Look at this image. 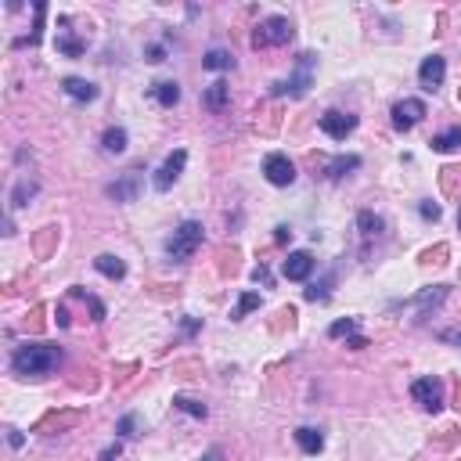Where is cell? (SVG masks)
I'll list each match as a JSON object with an SVG mask.
<instances>
[{
	"instance_id": "cell-27",
	"label": "cell",
	"mask_w": 461,
	"mask_h": 461,
	"mask_svg": "<svg viewBox=\"0 0 461 461\" xmlns=\"http://www.w3.org/2000/svg\"><path fill=\"white\" fill-rule=\"evenodd\" d=\"M328 335H331V339H343V335L350 339V335H357V318H343V321H335V325L328 328Z\"/></svg>"
},
{
	"instance_id": "cell-12",
	"label": "cell",
	"mask_w": 461,
	"mask_h": 461,
	"mask_svg": "<svg viewBox=\"0 0 461 461\" xmlns=\"http://www.w3.org/2000/svg\"><path fill=\"white\" fill-rule=\"evenodd\" d=\"M61 91H65L72 101H94L97 97V87L91 79H79V76H69V79H61Z\"/></svg>"
},
{
	"instance_id": "cell-32",
	"label": "cell",
	"mask_w": 461,
	"mask_h": 461,
	"mask_svg": "<svg viewBox=\"0 0 461 461\" xmlns=\"http://www.w3.org/2000/svg\"><path fill=\"white\" fill-rule=\"evenodd\" d=\"M148 61H166V47L162 44H152L148 47Z\"/></svg>"
},
{
	"instance_id": "cell-37",
	"label": "cell",
	"mask_w": 461,
	"mask_h": 461,
	"mask_svg": "<svg viewBox=\"0 0 461 461\" xmlns=\"http://www.w3.org/2000/svg\"><path fill=\"white\" fill-rule=\"evenodd\" d=\"M8 439H11V447H22V432L18 429H8Z\"/></svg>"
},
{
	"instance_id": "cell-38",
	"label": "cell",
	"mask_w": 461,
	"mask_h": 461,
	"mask_svg": "<svg viewBox=\"0 0 461 461\" xmlns=\"http://www.w3.org/2000/svg\"><path fill=\"white\" fill-rule=\"evenodd\" d=\"M58 325H61V328L69 325V310H65V306H58Z\"/></svg>"
},
{
	"instance_id": "cell-29",
	"label": "cell",
	"mask_w": 461,
	"mask_h": 461,
	"mask_svg": "<svg viewBox=\"0 0 461 461\" xmlns=\"http://www.w3.org/2000/svg\"><path fill=\"white\" fill-rule=\"evenodd\" d=\"M72 296H79V299H87V303H91V310H94V321H104V303H101V299L87 296L83 288H72Z\"/></svg>"
},
{
	"instance_id": "cell-19",
	"label": "cell",
	"mask_w": 461,
	"mask_h": 461,
	"mask_svg": "<svg viewBox=\"0 0 461 461\" xmlns=\"http://www.w3.org/2000/svg\"><path fill=\"white\" fill-rule=\"evenodd\" d=\"M101 148L109 155H123V152H127V130H123V127H109L104 137H101Z\"/></svg>"
},
{
	"instance_id": "cell-10",
	"label": "cell",
	"mask_w": 461,
	"mask_h": 461,
	"mask_svg": "<svg viewBox=\"0 0 461 461\" xmlns=\"http://www.w3.org/2000/svg\"><path fill=\"white\" fill-rule=\"evenodd\" d=\"M310 65H313V54H303L299 58V72L281 79V83H274V94H296V97L306 94V87H310Z\"/></svg>"
},
{
	"instance_id": "cell-26",
	"label": "cell",
	"mask_w": 461,
	"mask_h": 461,
	"mask_svg": "<svg viewBox=\"0 0 461 461\" xmlns=\"http://www.w3.org/2000/svg\"><path fill=\"white\" fill-rule=\"evenodd\" d=\"M256 306H260V296H256V292H245V296L238 299V306H235V313H230V318H235V321H242L245 313H253Z\"/></svg>"
},
{
	"instance_id": "cell-22",
	"label": "cell",
	"mask_w": 461,
	"mask_h": 461,
	"mask_svg": "<svg viewBox=\"0 0 461 461\" xmlns=\"http://www.w3.org/2000/svg\"><path fill=\"white\" fill-rule=\"evenodd\" d=\"M357 166H361L357 155H339V159H331V162H328V177H331V180H339V177H346L350 170H357Z\"/></svg>"
},
{
	"instance_id": "cell-28",
	"label": "cell",
	"mask_w": 461,
	"mask_h": 461,
	"mask_svg": "<svg viewBox=\"0 0 461 461\" xmlns=\"http://www.w3.org/2000/svg\"><path fill=\"white\" fill-rule=\"evenodd\" d=\"M177 411H184V414H192V418H205V404H198V400H192V396H177Z\"/></svg>"
},
{
	"instance_id": "cell-25",
	"label": "cell",
	"mask_w": 461,
	"mask_h": 461,
	"mask_svg": "<svg viewBox=\"0 0 461 461\" xmlns=\"http://www.w3.org/2000/svg\"><path fill=\"white\" fill-rule=\"evenodd\" d=\"M331 281H335V274H328L325 281H313V285L303 292V296H306L310 303H321V299H328V288H331Z\"/></svg>"
},
{
	"instance_id": "cell-3",
	"label": "cell",
	"mask_w": 461,
	"mask_h": 461,
	"mask_svg": "<svg viewBox=\"0 0 461 461\" xmlns=\"http://www.w3.org/2000/svg\"><path fill=\"white\" fill-rule=\"evenodd\" d=\"M288 40H292V22L285 15H270L256 26L253 47H278V44H288Z\"/></svg>"
},
{
	"instance_id": "cell-1",
	"label": "cell",
	"mask_w": 461,
	"mask_h": 461,
	"mask_svg": "<svg viewBox=\"0 0 461 461\" xmlns=\"http://www.w3.org/2000/svg\"><path fill=\"white\" fill-rule=\"evenodd\" d=\"M61 350L54 343H26L11 353V368L15 375H47L51 368H58Z\"/></svg>"
},
{
	"instance_id": "cell-16",
	"label": "cell",
	"mask_w": 461,
	"mask_h": 461,
	"mask_svg": "<svg viewBox=\"0 0 461 461\" xmlns=\"http://www.w3.org/2000/svg\"><path fill=\"white\" fill-rule=\"evenodd\" d=\"M227 97H230V87L224 79H217V83H209V91H205V109L209 112H224V104H227Z\"/></svg>"
},
{
	"instance_id": "cell-41",
	"label": "cell",
	"mask_w": 461,
	"mask_h": 461,
	"mask_svg": "<svg viewBox=\"0 0 461 461\" xmlns=\"http://www.w3.org/2000/svg\"><path fill=\"white\" fill-rule=\"evenodd\" d=\"M458 227H461V209H458Z\"/></svg>"
},
{
	"instance_id": "cell-40",
	"label": "cell",
	"mask_w": 461,
	"mask_h": 461,
	"mask_svg": "<svg viewBox=\"0 0 461 461\" xmlns=\"http://www.w3.org/2000/svg\"><path fill=\"white\" fill-rule=\"evenodd\" d=\"M444 339H454V343H461V331H458V335H444Z\"/></svg>"
},
{
	"instance_id": "cell-2",
	"label": "cell",
	"mask_w": 461,
	"mask_h": 461,
	"mask_svg": "<svg viewBox=\"0 0 461 461\" xmlns=\"http://www.w3.org/2000/svg\"><path fill=\"white\" fill-rule=\"evenodd\" d=\"M202 245V224L198 220H184L177 230H173V238L166 242V256L184 263V260H192L195 256V249Z\"/></svg>"
},
{
	"instance_id": "cell-20",
	"label": "cell",
	"mask_w": 461,
	"mask_h": 461,
	"mask_svg": "<svg viewBox=\"0 0 461 461\" xmlns=\"http://www.w3.org/2000/svg\"><path fill=\"white\" fill-rule=\"evenodd\" d=\"M429 144H432V152H444V155H447V152H458V148H461V127H451V130H444V134H436Z\"/></svg>"
},
{
	"instance_id": "cell-11",
	"label": "cell",
	"mask_w": 461,
	"mask_h": 461,
	"mask_svg": "<svg viewBox=\"0 0 461 461\" xmlns=\"http://www.w3.org/2000/svg\"><path fill=\"white\" fill-rule=\"evenodd\" d=\"M313 270V256L306 253V249H296V253H288V260L281 263V274L288 281H306Z\"/></svg>"
},
{
	"instance_id": "cell-23",
	"label": "cell",
	"mask_w": 461,
	"mask_h": 461,
	"mask_svg": "<svg viewBox=\"0 0 461 461\" xmlns=\"http://www.w3.org/2000/svg\"><path fill=\"white\" fill-rule=\"evenodd\" d=\"M357 224H361V238H364V242H371V238H379V235H382V217L368 213V209L357 217Z\"/></svg>"
},
{
	"instance_id": "cell-14",
	"label": "cell",
	"mask_w": 461,
	"mask_h": 461,
	"mask_svg": "<svg viewBox=\"0 0 461 461\" xmlns=\"http://www.w3.org/2000/svg\"><path fill=\"white\" fill-rule=\"evenodd\" d=\"M296 444H299L303 454H318V451L325 447V436H321V429L303 425V429H296Z\"/></svg>"
},
{
	"instance_id": "cell-24",
	"label": "cell",
	"mask_w": 461,
	"mask_h": 461,
	"mask_svg": "<svg viewBox=\"0 0 461 461\" xmlns=\"http://www.w3.org/2000/svg\"><path fill=\"white\" fill-rule=\"evenodd\" d=\"M36 192H40L36 180H18L15 192H11V205H29V198H33Z\"/></svg>"
},
{
	"instance_id": "cell-30",
	"label": "cell",
	"mask_w": 461,
	"mask_h": 461,
	"mask_svg": "<svg viewBox=\"0 0 461 461\" xmlns=\"http://www.w3.org/2000/svg\"><path fill=\"white\" fill-rule=\"evenodd\" d=\"M418 213H422L425 220H439V205H432V202H422V205H418Z\"/></svg>"
},
{
	"instance_id": "cell-8",
	"label": "cell",
	"mask_w": 461,
	"mask_h": 461,
	"mask_svg": "<svg viewBox=\"0 0 461 461\" xmlns=\"http://www.w3.org/2000/svg\"><path fill=\"white\" fill-rule=\"evenodd\" d=\"M411 396L418 404H422L425 411H439L444 407V386H439V379H418L414 386H411Z\"/></svg>"
},
{
	"instance_id": "cell-13",
	"label": "cell",
	"mask_w": 461,
	"mask_h": 461,
	"mask_svg": "<svg viewBox=\"0 0 461 461\" xmlns=\"http://www.w3.org/2000/svg\"><path fill=\"white\" fill-rule=\"evenodd\" d=\"M94 267H97V274L112 278V281H123V278H127V263H123L119 256H112V253L97 256V260H94Z\"/></svg>"
},
{
	"instance_id": "cell-31",
	"label": "cell",
	"mask_w": 461,
	"mask_h": 461,
	"mask_svg": "<svg viewBox=\"0 0 461 461\" xmlns=\"http://www.w3.org/2000/svg\"><path fill=\"white\" fill-rule=\"evenodd\" d=\"M134 425H137V418H134V414H127V418L119 422V436H134Z\"/></svg>"
},
{
	"instance_id": "cell-5",
	"label": "cell",
	"mask_w": 461,
	"mask_h": 461,
	"mask_svg": "<svg viewBox=\"0 0 461 461\" xmlns=\"http://www.w3.org/2000/svg\"><path fill=\"white\" fill-rule=\"evenodd\" d=\"M184 166H187V152L184 148H177V152H170L166 155V162L155 170V177H152V184H155V192H170V187L177 184V177L184 173Z\"/></svg>"
},
{
	"instance_id": "cell-18",
	"label": "cell",
	"mask_w": 461,
	"mask_h": 461,
	"mask_svg": "<svg viewBox=\"0 0 461 461\" xmlns=\"http://www.w3.org/2000/svg\"><path fill=\"white\" fill-rule=\"evenodd\" d=\"M152 94H155V101L162 104V109H173V104L180 101V87L173 79H159L155 87H152Z\"/></svg>"
},
{
	"instance_id": "cell-9",
	"label": "cell",
	"mask_w": 461,
	"mask_h": 461,
	"mask_svg": "<svg viewBox=\"0 0 461 461\" xmlns=\"http://www.w3.org/2000/svg\"><path fill=\"white\" fill-rule=\"evenodd\" d=\"M444 76H447V61L439 54H429L422 58V65H418V83H422L425 91H439L444 87Z\"/></svg>"
},
{
	"instance_id": "cell-39",
	"label": "cell",
	"mask_w": 461,
	"mask_h": 461,
	"mask_svg": "<svg viewBox=\"0 0 461 461\" xmlns=\"http://www.w3.org/2000/svg\"><path fill=\"white\" fill-rule=\"evenodd\" d=\"M202 461H224V454H220V451H209V454H205Z\"/></svg>"
},
{
	"instance_id": "cell-15",
	"label": "cell",
	"mask_w": 461,
	"mask_h": 461,
	"mask_svg": "<svg viewBox=\"0 0 461 461\" xmlns=\"http://www.w3.org/2000/svg\"><path fill=\"white\" fill-rule=\"evenodd\" d=\"M137 173L141 170H130L127 180L109 184V198H116V202H134V195H137Z\"/></svg>"
},
{
	"instance_id": "cell-34",
	"label": "cell",
	"mask_w": 461,
	"mask_h": 461,
	"mask_svg": "<svg viewBox=\"0 0 461 461\" xmlns=\"http://www.w3.org/2000/svg\"><path fill=\"white\" fill-rule=\"evenodd\" d=\"M119 458V444H112V447H104V454H101V461H116Z\"/></svg>"
},
{
	"instance_id": "cell-33",
	"label": "cell",
	"mask_w": 461,
	"mask_h": 461,
	"mask_svg": "<svg viewBox=\"0 0 461 461\" xmlns=\"http://www.w3.org/2000/svg\"><path fill=\"white\" fill-rule=\"evenodd\" d=\"M253 281H256V285H260V281L270 285V270H267V267H256V270H253Z\"/></svg>"
},
{
	"instance_id": "cell-7",
	"label": "cell",
	"mask_w": 461,
	"mask_h": 461,
	"mask_svg": "<svg viewBox=\"0 0 461 461\" xmlns=\"http://www.w3.org/2000/svg\"><path fill=\"white\" fill-rule=\"evenodd\" d=\"M318 127L331 137V141H346V134H353L357 130V116H350V112H339V109H328L325 116H321V123Z\"/></svg>"
},
{
	"instance_id": "cell-6",
	"label": "cell",
	"mask_w": 461,
	"mask_h": 461,
	"mask_svg": "<svg viewBox=\"0 0 461 461\" xmlns=\"http://www.w3.org/2000/svg\"><path fill=\"white\" fill-rule=\"evenodd\" d=\"M263 173H267V180L274 184V187H288L292 180H296V166H292L288 155L270 152V155L263 159Z\"/></svg>"
},
{
	"instance_id": "cell-4",
	"label": "cell",
	"mask_w": 461,
	"mask_h": 461,
	"mask_svg": "<svg viewBox=\"0 0 461 461\" xmlns=\"http://www.w3.org/2000/svg\"><path fill=\"white\" fill-rule=\"evenodd\" d=\"M422 119H425V101H418V97H404V101H396V104H393V127L400 130V134L414 130Z\"/></svg>"
},
{
	"instance_id": "cell-17",
	"label": "cell",
	"mask_w": 461,
	"mask_h": 461,
	"mask_svg": "<svg viewBox=\"0 0 461 461\" xmlns=\"http://www.w3.org/2000/svg\"><path fill=\"white\" fill-rule=\"evenodd\" d=\"M202 69H209V72H227V69H235V58H230V51H224V47H213V51L202 58Z\"/></svg>"
},
{
	"instance_id": "cell-36",
	"label": "cell",
	"mask_w": 461,
	"mask_h": 461,
	"mask_svg": "<svg viewBox=\"0 0 461 461\" xmlns=\"http://www.w3.org/2000/svg\"><path fill=\"white\" fill-rule=\"evenodd\" d=\"M350 346H353V350H364L368 339H364V335H350Z\"/></svg>"
},
{
	"instance_id": "cell-35",
	"label": "cell",
	"mask_w": 461,
	"mask_h": 461,
	"mask_svg": "<svg viewBox=\"0 0 461 461\" xmlns=\"http://www.w3.org/2000/svg\"><path fill=\"white\" fill-rule=\"evenodd\" d=\"M288 238H292L288 227H274V242H288Z\"/></svg>"
},
{
	"instance_id": "cell-21",
	"label": "cell",
	"mask_w": 461,
	"mask_h": 461,
	"mask_svg": "<svg viewBox=\"0 0 461 461\" xmlns=\"http://www.w3.org/2000/svg\"><path fill=\"white\" fill-rule=\"evenodd\" d=\"M58 51L65 54V58H79L83 54V44L65 29V22H61V29H58Z\"/></svg>"
}]
</instances>
